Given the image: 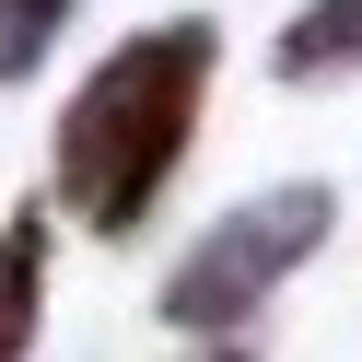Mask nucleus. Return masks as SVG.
I'll use <instances>...</instances> for the list:
<instances>
[{
    "label": "nucleus",
    "mask_w": 362,
    "mask_h": 362,
    "mask_svg": "<svg viewBox=\"0 0 362 362\" xmlns=\"http://www.w3.org/2000/svg\"><path fill=\"white\" fill-rule=\"evenodd\" d=\"M211 59H222V35L199 24V12H175V24H141L71 105H59L47 187H59V211H71L82 234L129 245L152 222V199L175 187V164H187V141H199Z\"/></svg>",
    "instance_id": "f257e3e1"
},
{
    "label": "nucleus",
    "mask_w": 362,
    "mask_h": 362,
    "mask_svg": "<svg viewBox=\"0 0 362 362\" xmlns=\"http://www.w3.org/2000/svg\"><path fill=\"white\" fill-rule=\"evenodd\" d=\"M327 222H339L327 187H257V199H234V211H222L211 234L164 269V327H187V339L245 327V315H257L269 292L327 245Z\"/></svg>",
    "instance_id": "f03ea898"
},
{
    "label": "nucleus",
    "mask_w": 362,
    "mask_h": 362,
    "mask_svg": "<svg viewBox=\"0 0 362 362\" xmlns=\"http://www.w3.org/2000/svg\"><path fill=\"white\" fill-rule=\"evenodd\" d=\"M47 269H59V234L47 211H24L0 234V362H35V315H47Z\"/></svg>",
    "instance_id": "7ed1b4c3"
},
{
    "label": "nucleus",
    "mask_w": 362,
    "mask_h": 362,
    "mask_svg": "<svg viewBox=\"0 0 362 362\" xmlns=\"http://www.w3.org/2000/svg\"><path fill=\"white\" fill-rule=\"evenodd\" d=\"M269 71L281 82H351L362 71V0H304L281 24V47H269Z\"/></svg>",
    "instance_id": "20e7f679"
},
{
    "label": "nucleus",
    "mask_w": 362,
    "mask_h": 362,
    "mask_svg": "<svg viewBox=\"0 0 362 362\" xmlns=\"http://www.w3.org/2000/svg\"><path fill=\"white\" fill-rule=\"evenodd\" d=\"M71 0H0V82H35V59L59 47Z\"/></svg>",
    "instance_id": "39448f33"
},
{
    "label": "nucleus",
    "mask_w": 362,
    "mask_h": 362,
    "mask_svg": "<svg viewBox=\"0 0 362 362\" xmlns=\"http://www.w3.org/2000/svg\"><path fill=\"white\" fill-rule=\"evenodd\" d=\"M222 362H245V351H222Z\"/></svg>",
    "instance_id": "423d86ee"
}]
</instances>
